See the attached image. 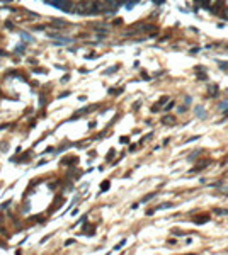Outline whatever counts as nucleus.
I'll use <instances>...</instances> for the list:
<instances>
[{
  "instance_id": "1a4fd4ad",
  "label": "nucleus",
  "mask_w": 228,
  "mask_h": 255,
  "mask_svg": "<svg viewBox=\"0 0 228 255\" xmlns=\"http://www.w3.org/2000/svg\"><path fill=\"white\" fill-rule=\"evenodd\" d=\"M167 100H169V99H167V97H162V99H160V102H158V105H162V104H165V102Z\"/></svg>"
},
{
  "instance_id": "20e7f679",
  "label": "nucleus",
  "mask_w": 228,
  "mask_h": 255,
  "mask_svg": "<svg viewBox=\"0 0 228 255\" xmlns=\"http://www.w3.org/2000/svg\"><path fill=\"white\" fill-rule=\"evenodd\" d=\"M167 207H172V202H163L158 207H155V209H167Z\"/></svg>"
},
{
  "instance_id": "9b49d317",
  "label": "nucleus",
  "mask_w": 228,
  "mask_h": 255,
  "mask_svg": "<svg viewBox=\"0 0 228 255\" xmlns=\"http://www.w3.org/2000/svg\"><path fill=\"white\" fill-rule=\"evenodd\" d=\"M15 51H17V53H22V51H24V44H20V46H19V48H17V49H15Z\"/></svg>"
},
{
  "instance_id": "39448f33",
  "label": "nucleus",
  "mask_w": 228,
  "mask_h": 255,
  "mask_svg": "<svg viewBox=\"0 0 228 255\" xmlns=\"http://www.w3.org/2000/svg\"><path fill=\"white\" fill-rule=\"evenodd\" d=\"M109 187H111V184H109L107 180H105V182H104V184H102V185H101V190H102V192H105V190H107Z\"/></svg>"
},
{
  "instance_id": "f257e3e1",
  "label": "nucleus",
  "mask_w": 228,
  "mask_h": 255,
  "mask_svg": "<svg viewBox=\"0 0 228 255\" xmlns=\"http://www.w3.org/2000/svg\"><path fill=\"white\" fill-rule=\"evenodd\" d=\"M162 122L163 124H174V122H175V117H174V116H163Z\"/></svg>"
},
{
  "instance_id": "7ed1b4c3",
  "label": "nucleus",
  "mask_w": 228,
  "mask_h": 255,
  "mask_svg": "<svg viewBox=\"0 0 228 255\" xmlns=\"http://www.w3.org/2000/svg\"><path fill=\"white\" fill-rule=\"evenodd\" d=\"M208 92H209L211 95H216L218 94V85H211V87L208 88Z\"/></svg>"
},
{
  "instance_id": "6e6552de",
  "label": "nucleus",
  "mask_w": 228,
  "mask_h": 255,
  "mask_svg": "<svg viewBox=\"0 0 228 255\" xmlns=\"http://www.w3.org/2000/svg\"><path fill=\"white\" fill-rule=\"evenodd\" d=\"M197 78H199V80H206L208 75H204V73H197Z\"/></svg>"
},
{
  "instance_id": "9d476101",
  "label": "nucleus",
  "mask_w": 228,
  "mask_h": 255,
  "mask_svg": "<svg viewBox=\"0 0 228 255\" xmlns=\"http://www.w3.org/2000/svg\"><path fill=\"white\" fill-rule=\"evenodd\" d=\"M163 2H165V0H153V3H155V5H162Z\"/></svg>"
},
{
  "instance_id": "ddd939ff",
  "label": "nucleus",
  "mask_w": 228,
  "mask_h": 255,
  "mask_svg": "<svg viewBox=\"0 0 228 255\" xmlns=\"http://www.w3.org/2000/svg\"><path fill=\"white\" fill-rule=\"evenodd\" d=\"M22 37H24V39H26V41H31V37H29V36H27V34H26V32H22Z\"/></svg>"
},
{
  "instance_id": "f8f14e48",
  "label": "nucleus",
  "mask_w": 228,
  "mask_h": 255,
  "mask_svg": "<svg viewBox=\"0 0 228 255\" xmlns=\"http://www.w3.org/2000/svg\"><path fill=\"white\" fill-rule=\"evenodd\" d=\"M172 107H174V100H172V102H169V104H167V107H165V109H167V111H169V109H172Z\"/></svg>"
},
{
  "instance_id": "0eeeda50",
  "label": "nucleus",
  "mask_w": 228,
  "mask_h": 255,
  "mask_svg": "<svg viewBox=\"0 0 228 255\" xmlns=\"http://www.w3.org/2000/svg\"><path fill=\"white\" fill-rule=\"evenodd\" d=\"M153 197H155V194H148L146 197H143V199H141V202H148V201L153 199Z\"/></svg>"
},
{
  "instance_id": "423d86ee",
  "label": "nucleus",
  "mask_w": 228,
  "mask_h": 255,
  "mask_svg": "<svg viewBox=\"0 0 228 255\" xmlns=\"http://www.w3.org/2000/svg\"><path fill=\"white\" fill-rule=\"evenodd\" d=\"M53 26H60V27H63V26H67V22H63V20H53Z\"/></svg>"
},
{
  "instance_id": "4468645a",
  "label": "nucleus",
  "mask_w": 228,
  "mask_h": 255,
  "mask_svg": "<svg viewBox=\"0 0 228 255\" xmlns=\"http://www.w3.org/2000/svg\"><path fill=\"white\" fill-rule=\"evenodd\" d=\"M184 102H186V105H189L191 104V97H186V100H184Z\"/></svg>"
},
{
  "instance_id": "f03ea898",
  "label": "nucleus",
  "mask_w": 228,
  "mask_h": 255,
  "mask_svg": "<svg viewBox=\"0 0 228 255\" xmlns=\"http://www.w3.org/2000/svg\"><path fill=\"white\" fill-rule=\"evenodd\" d=\"M196 116H197V117H201V119H204V117H206V111H204L203 107H196Z\"/></svg>"
},
{
  "instance_id": "2eb2a0df",
  "label": "nucleus",
  "mask_w": 228,
  "mask_h": 255,
  "mask_svg": "<svg viewBox=\"0 0 228 255\" xmlns=\"http://www.w3.org/2000/svg\"><path fill=\"white\" fill-rule=\"evenodd\" d=\"M220 66L221 68H228V63H220Z\"/></svg>"
}]
</instances>
